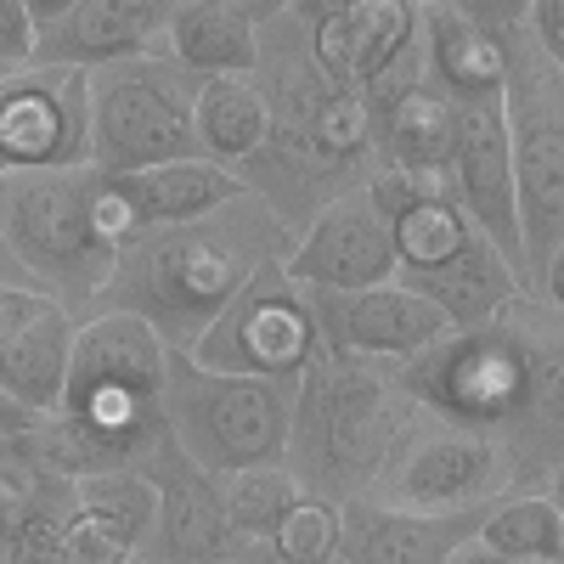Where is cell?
Listing matches in <instances>:
<instances>
[{
    "label": "cell",
    "instance_id": "6da1fadb",
    "mask_svg": "<svg viewBox=\"0 0 564 564\" xmlns=\"http://www.w3.org/2000/svg\"><path fill=\"white\" fill-rule=\"evenodd\" d=\"M406 395L513 457L520 491H547L564 468V316L513 300L491 327L452 334L401 361Z\"/></svg>",
    "mask_w": 564,
    "mask_h": 564
},
{
    "label": "cell",
    "instance_id": "7a4b0ae2",
    "mask_svg": "<svg viewBox=\"0 0 564 564\" xmlns=\"http://www.w3.org/2000/svg\"><path fill=\"white\" fill-rule=\"evenodd\" d=\"M254 85L271 102V141L238 175L300 238L334 198L372 186V175H379V119H372V102L361 90L316 68L294 0H260Z\"/></svg>",
    "mask_w": 564,
    "mask_h": 564
},
{
    "label": "cell",
    "instance_id": "3957f363",
    "mask_svg": "<svg viewBox=\"0 0 564 564\" xmlns=\"http://www.w3.org/2000/svg\"><path fill=\"white\" fill-rule=\"evenodd\" d=\"M289 249H294V231L276 220V209L243 193L238 204H226L220 215H204L193 226L141 231L119 254L97 311L141 316L175 356H193V345L209 334V322L271 260H289Z\"/></svg>",
    "mask_w": 564,
    "mask_h": 564
},
{
    "label": "cell",
    "instance_id": "277c9868",
    "mask_svg": "<svg viewBox=\"0 0 564 564\" xmlns=\"http://www.w3.org/2000/svg\"><path fill=\"white\" fill-rule=\"evenodd\" d=\"M417 401L401 384V361H356L316 350L305 379L294 384V423L282 468L305 497L322 502H367L384 468L395 463L406 430L417 423Z\"/></svg>",
    "mask_w": 564,
    "mask_h": 564
},
{
    "label": "cell",
    "instance_id": "5b68a950",
    "mask_svg": "<svg viewBox=\"0 0 564 564\" xmlns=\"http://www.w3.org/2000/svg\"><path fill=\"white\" fill-rule=\"evenodd\" d=\"M475 23L497 40L508 63L502 119L513 148V193H520L525 276L536 294V271L564 243V74L542 57L531 34V0H468Z\"/></svg>",
    "mask_w": 564,
    "mask_h": 564
},
{
    "label": "cell",
    "instance_id": "8992f818",
    "mask_svg": "<svg viewBox=\"0 0 564 564\" xmlns=\"http://www.w3.org/2000/svg\"><path fill=\"white\" fill-rule=\"evenodd\" d=\"M102 170H40L0 181V238L23 276L68 316H90L113 282L119 243L102 231Z\"/></svg>",
    "mask_w": 564,
    "mask_h": 564
},
{
    "label": "cell",
    "instance_id": "52a82bcc",
    "mask_svg": "<svg viewBox=\"0 0 564 564\" xmlns=\"http://www.w3.org/2000/svg\"><path fill=\"white\" fill-rule=\"evenodd\" d=\"M170 435L204 475L231 480L243 468H271L289 457L294 384L265 379H226L204 372L193 356L170 350V395H164Z\"/></svg>",
    "mask_w": 564,
    "mask_h": 564
},
{
    "label": "cell",
    "instance_id": "ba28073f",
    "mask_svg": "<svg viewBox=\"0 0 564 564\" xmlns=\"http://www.w3.org/2000/svg\"><path fill=\"white\" fill-rule=\"evenodd\" d=\"M198 85L164 52L90 74V164L102 175H141L159 164L204 159Z\"/></svg>",
    "mask_w": 564,
    "mask_h": 564
},
{
    "label": "cell",
    "instance_id": "9c48e42d",
    "mask_svg": "<svg viewBox=\"0 0 564 564\" xmlns=\"http://www.w3.org/2000/svg\"><path fill=\"white\" fill-rule=\"evenodd\" d=\"M294 12L316 68L361 90L372 113L430 79L417 0H294Z\"/></svg>",
    "mask_w": 564,
    "mask_h": 564
},
{
    "label": "cell",
    "instance_id": "30bf717a",
    "mask_svg": "<svg viewBox=\"0 0 564 564\" xmlns=\"http://www.w3.org/2000/svg\"><path fill=\"white\" fill-rule=\"evenodd\" d=\"M322 334L311 294L289 276V260H271L249 289L231 300L209 334L193 345V361L226 379H265V384H300L316 361Z\"/></svg>",
    "mask_w": 564,
    "mask_h": 564
},
{
    "label": "cell",
    "instance_id": "8fae6325",
    "mask_svg": "<svg viewBox=\"0 0 564 564\" xmlns=\"http://www.w3.org/2000/svg\"><path fill=\"white\" fill-rule=\"evenodd\" d=\"M513 491H520V475H513V457L497 441L417 412L395 463L384 468L379 491L367 502H390L406 513H475Z\"/></svg>",
    "mask_w": 564,
    "mask_h": 564
},
{
    "label": "cell",
    "instance_id": "7c38bea8",
    "mask_svg": "<svg viewBox=\"0 0 564 564\" xmlns=\"http://www.w3.org/2000/svg\"><path fill=\"white\" fill-rule=\"evenodd\" d=\"M90 164V74L23 68L0 85V181Z\"/></svg>",
    "mask_w": 564,
    "mask_h": 564
},
{
    "label": "cell",
    "instance_id": "4fadbf2b",
    "mask_svg": "<svg viewBox=\"0 0 564 564\" xmlns=\"http://www.w3.org/2000/svg\"><path fill=\"white\" fill-rule=\"evenodd\" d=\"M34 12V63L102 74L164 45L170 0H29Z\"/></svg>",
    "mask_w": 564,
    "mask_h": 564
},
{
    "label": "cell",
    "instance_id": "5bb4252c",
    "mask_svg": "<svg viewBox=\"0 0 564 564\" xmlns=\"http://www.w3.org/2000/svg\"><path fill=\"white\" fill-rule=\"evenodd\" d=\"M289 276L305 294H367L401 276L390 215L379 209L372 186L327 204L289 249Z\"/></svg>",
    "mask_w": 564,
    "mask_h": 564
},
{
    "label": "cell",
    "instance_id": "9a60e30c",
    "mask_svg": "<svg viewBox=\"0 0 564 564\" xmlns=\"http://www.w3.org/2000/svg\"><path fill=\"white\" fill-rule=\"evenodd\" d=\"M141 480L153 486L159 513H153V536L141 547V564H231L238 553V531L226 520L220 502V480L181 452V441L170 435L148 463Z\"/></svg>",
    "mask_w": 564,
    "mask_h": 564
},
{
    "label": "cell",
    "instance_id": "2e32d148",
    "mask_svg": "<svg viewBox=\"0 0 564 564\" xmlns=\"http://www.w3.org/2000/svg\"><path fill=\"white\" fill-rule=\"evenodd\" d=\"M311 311L322 350L356 361H417L423 350L452 339V322L406 282H384L367 294H311Z\"/></svg>",
    "mask_w": 564,
    "mask_h": 564
},
{
    "label": "cell",
    "instance_id": "e0dca14e",
    "mask_svg": "<svg viewBox=\"0 0 564 564\" xmlns=\"http://www.w3.org/2000/svg\"><path fill=\"white\" fill-rule=\"evenodd\" d=\"M457 204L475 220L480 238L513 265L520 289L531 300L525 276V238H520V193H513V148L502 108H457V153H452Z\"/></svg>",
    "mask_w": 564,
    "mask_h": 564
},
{
    "label": "cell",
    "instance_id": "ac0fdd59",
    "mask_svg": "<svg viewBox=\"0 0 564 564\" xmlns=\"http://www.w3.org/2000/svg\"><path fill=\"white\" fill-rule=\"evenodd\" d=\"M159 497L141 475L74 480V502L57 525V564H141Z\"/></svg>",
    "mask_w": 564,
    "mask_h": 564
},
{
    "label": "cell",
    "instance_id": "d6986e66",
    "mask_svg": "<svg viewBox=\"0 0 564 564\" xmlns=\"http://www.w3.org/2000/svg\"><path fill=\"white\" fill-rule=\"evenodd\" d=\"M486 508L475 513H406L390 502H345V564H446L457 547L480 542Z\"/></svg>",
    "mask_w": 564,
    "mask_h": 564
},
{
    "label": "cell",
    "instance_id": "ffe728a7",
    "mask_svg": "<svg viewBox=\"0 0 564 564\" xmlns=\"http://www.w3.org/2000/svg\"><path fill=\"white\" fill-rule=\"evenodd\" d=\"M159 52L193 79H254L260 0H170Z\"/></svg>",
    "mask_w": 564,
    "mask_h": 564
},
{
    "label": "cell",
    "instance_id": "44dd1931",
    "mask_svg": "<svg viewBox=\"0 0 564 564\" xmlns=\"http://www.w3.org/2000/svg\"><path fill=\"white\" fill-rule=\"evenodd\" d=\"M423 63L452 108H502L508 63L497 40L475 23L468 0H423Z\"/></svg>",
    "mask_w": 564,
    "mask_h": 564
},
{
    "label": "cell",
    "instance_id": "7402d4cb",
    "mask_svg": "<svg viewBox=\"0 0 564 564\" xmlns=\"http://www.w3.org/2000/svg\"><path fill=\"white\" fill-rule=\"evenodd\" d=\"M74 339H79V316H68L57 300H45L40 316L7 345V356H0V395L23 417L45 423L63 412L68 372H74Z\"/></svg>",
    "mask_w": 564,
    "mask_h": 564
},
{
    "label": "cell",
    "instance_id": "603a6c76",
    "mask_svg": "<svg viewBox=\"0 0 564 564\" xmlns=\"http://www.w3.org/2000/svg\"><path fill=\"white\" fill-rule=\"evenodd\" d=\"M372 119H379V175H446L452 170L457 108L435 79L401 90Z\"/></svg>",
    "mask_w": 564,
    "mask_h": 564
},
{
    "label": "cell",
    "instance_id": "cb8c5ba5",
    "mask_svg": "<svg viewBox=\"0 0 564 564\" xmlns=\"http://www.w3.org/2000/svg\"><path fill=\"white\" fill-rule=\"evenodd\" d=\"M124 186V198L141 220V231L159 226H193L204 215H220L226 204H238L249 186L238 170H220L209 159H186V164H159L141 175H113Z\"/></svg>",
    "mask_w": 564,
    "mask_h": 564
},
{
    "label": "cell",
    "instance_id": "d4e9b609",
    "mask_svg": "<svg viewBox=\"0 0 564 564\" xmlns=\"http://www.w3.org/2000/svg\"><path fill=\"white\" fill-rule=\"evenodd\" d=\"M372 198H379V209L390 215V238H395V260H401L395 282H412V276H430V271L452 265L468 243L480 238L457 198L401 193L395 181H372Z\"/></svg>",
    "mask_w": 564,
    "mask_h": 564
},
{
    "label": "cell",
    "instance_id": "484cf974",
    "mask_svg": "<svg viewBox=\"0 0 564 564\" xmlns=\"http://www.w3.org/2000/svg\"><path fill=\"white\" fill-rule=\"evenodd\" d=\"M406 289L430 300V305L452 322V334H475V327H491L513 300H525L513 265H508L486 238H475L452 265H441V271H430V276H412Z\"/></svg>",
    "mask_w": 564,
    "mask_h": 564
},
{
    "label": "cell",
    "instance_id": "4316f807",
    "mask_svg": "<svg viewBox=\"0 0 564 564\" xmlns=\"http://www.w3.org/2000/svg\"><path fill=\"white\" fill-rule=\"evenodd\" d=\"M271 141V102L254 79H204L198 85V148L220 170H243Z\"/></svg>",
    "mask_w": 564,
    "mask_h": 564
},
{
    "label": "cell",
    "instance_id": "83f0119b",
    "mask_svg": "<svg viewBox=\"0 0 564 564\" xmlns=\"http://www.w3.org/2000/svg\"><path fill=\"white\" fill-rule=\"evenodd\" d=\"M34 430H40V423H34ZM29 435L0 457V558H12L40 525L63 520L68 502H74V480L52 475V468L34 457Z\"/></svg>",
    "mask_w": 564,
    "mask_h": 564
},
{
    "label": "cell",
    "instance_id": "f1b7e54d",
    "mask_svg": "<svg viewBox=\"0 0 564 564\" xmlns=\"http://www.w3.org/2000/svg\"><path fill=\"white\" fill-rule=\"evenodd\" d=\"M480 547L513 564H564V513L547 491H513L486 508Z\"/></svg>",
    "mask_w": 564,
    "mask_h": 564
},
{
    "label": "cell",
    "instance_id": "f546056e",
    "mask_svg": "<svg viewBox=\"0 0 564 564\" xmlns=\"http://www.w3.org/2000/svg\"><path fill=\"white\" fill-rule=\"evenodd\" d=\"M300 497H305L300 480L282 463L243 468V475L220 480V502H226V520H231V531H238V542H271Z\"/></svg>",
    "mask_w": 564,
    "mask_h": 564
},
{
    "label": "cell",
    "instance_id": "4dcf8cb0",
    "mask_svg": "<svg viewBox=\"0 0 564 564\" xmlns=\"http://www.w3.org/2000/svg\"><path fill=\"white\" fill-rule=\"evenodd\" d=\"M345 542V508L339 502H322V497H300L289 508L282 531L271 536V547L294 564H334Z\"/></svg>",
    "mask_w": 564,
    "mask_h": 564
},
{
    "label": "cell",
    "instance_id": "1f68e13d",
    "mask_svg": "<svg viewBox=\"0 0 564 564\" xmlns=\"http://www.w3.org/2000/svg\"><path fill=\"white\" fill-rule=\"evenodd\" d=\"M0 68L7 74L34 68V12H29V0H0Z\"/></svg>",
    "mask_w": 564,
    "mask_h": 564
},
{
    "label": "cell",
    "instance_id": "d6a6232c",
    "mask_svg": "<svg viewBox=\"0 0 564 564\" xmlns=\"http://www.w3.org/2000/svg\"><path fill=\"white\" fill-rule=\"evenodd\" d=\"M40 305H45L40 289H0V356H7V345L40 316Z\"/></svg>",
    "mask_w": 564,
    "mask_h": 564
},
{
    "label": "cell",
    "instance_id": "836d02e7",
    "mask_svg": "<svg viewBox=\"0 0 564 564\" xmlns=\"http://www.w3.org/2000/svg\"><path fill=\"white\" fill-rule=\"evenodd\" d=\"M531 34L542 45V57L564 74V0H531Z\"/></svg>",
    "mask_w": 564,
    "mask_h": 564
},
{
    "label": "cell",
    "instance_id": "e575fe53",
    "mask_svg": "<svg viewBox=\"0 0 564 564\" xmlns=\"http://www.w3.org/2000/svg\"><path fill=\"white\" fill-rule=\"evenodd\" d=\"M536 305H547L553 316H564V243L547 254V265L536 271V294H531Z\"/></svg>",
    "mask_w": 564,
    "mask_h": 564
},
{
    "label": "cell",
    "instance_id": "d590c367",
    "mask_svg": "<svg viewBox=\"0 0 564 564\" xmlns=\"http://www.w3.org/2000/svg\"><path fill=\"white\" fill-rule=\"evenodd\" d=\"M231 564H294V558H282L271 542H238V553H231ZM345 564V558H334Z\"/></svg>",
    "mask_w": 564,
    "mask_h": 564
},
{
    "label": "cell",
    "instance_id": "8d00e7d4",
    "mask_svg": "<svg viewBox=\"0 0 564 564\" xmlns=\"http://www.w3.org/2000/svg\"><path fill=\"white\" fill-rule=\"evenodd\" d=\"M0 289H34V282L23 276V265H18V254L7 249V238H0Z\"/></svg>",
    "mask_w": 564,
    "mask_h": 564
},
{
    "label": "cell",
    "instance_id": "74e56055",
    "mask_svg": "<svg viewBox=\"0 0 564 564\" xmlns=\"http://www.w3.org/2000/svg\"><path fill=\"white\" fill-rule=\"evenodd\" d=\"M446 564H513V558H502V553H491V547H480V542H468V547H457Z\"/></svg>",
    "mask_w": 564,
    "mask_h": 564
},
{
    "label": "cell",
    "instance_id": "f35d334b",
    "mask_svg": "<svg viewBox=\"0 0 564 564\" xmlns=\"http://www.w3.org/2000/svg\"><path fill=\"white\" fill-rule=\"evenodd\" d=\"M0 430H18V435H29V430H34V417H23V412L7 401V395H0Z\"/></svg>",
    "mask_w": 564,
    "mask_h": 564
},
{
    "label": "cell",
    "instance_id": "ab89813d",
    "mask_svg": "<svg viewBox=\"0 0 564 564\" xmlns=\"http://www.w3.org/2000/svg\"><path fill=\"white\" fill-rule=\"evenodd\" d=\"M547 497L558 502V513H564V468H558V475H553V486H547Z\"/></svg>",
    "mask_w": 564,
    "mask_h": 564
},
{
    "label": "cell",
    "instance_id": "60d3db41",
    "mask_svg": "<svg viewBox=\"0 0 564 564\" xmlns=\"http://www.w3.org/2000/svg\"><path fill=\"white\" fill-rule=\"evenodd\" d=\"M18 441H23V435H18V430H0V457H7V452H12V446H18Z\"/></svg>",
    "mask_w": 564,
    "mask_h": 564
}]
</instances>
